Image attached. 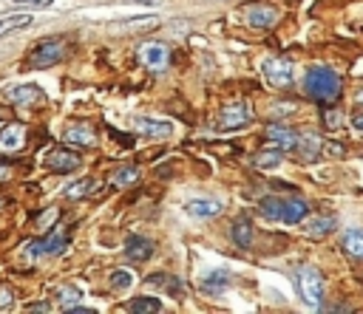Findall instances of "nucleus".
I'll use <instances>...</instances> for the list:
<instances>
[{
  "instance_id": "obj_14",
  "label": "nucleus",
  "mask_w": 363,
  "mask_h": 314,
  "mask_svg": "<svg viewBox=\"0 0 363 314\" xmlns=\"http://www.w3.org/2000/svg\"><path fill=\"white\" fill-rule=\"evenodd\" d=\"M133 130L142 133V136L168 139V136L173 133V125H171V122H159V119H136V122H133Z\"/></svg>"
},
{
  "instance_id": "obj_18",
  "label": "nucleus",
  "mask_w": 363,
  "mask_h": 314,
  "mask_svg": "<svg viewBox=\"0 0 363 314\" xmlns=\"http://www.w3.org/2000/svg\"><path fill=\"white\" fill-rule=\"evenodd\" d=\"M227 286H230V275H227V272H210V275H204L202 283H199V289H202L204 294H219V292H225Z\"/></svg>"
},
{
  "instance_id": "obj_35",
  "label": "nucleus",
  "mask_w": 363,
  "mask_h": 314,
  "mask_svg": "<svg viewBox=\"0 0 363 314\" xmlns=\"http://www.w3.org/2000/svg\"><path fill=\"white\" fill-rule=\"evenodd\" d=\"M324 119H326V125H329V128H335V125H338V114H335V111H332V114H326Z\"/></svg>"
},
{
  "instance_id": "obj_5",
  "label": "nucleus",
  "mask_w": 363,
  "mask_h": 314,
  "mask_svg": "<svg viewBox=\"0 0 363 314\" xmlns=\"http://www.w3.org/2000/svg\"><path fill=\"white\" fill-rule=\"evenodd\" d=\"M296 280H298V292H301L304 303L310 308H318L321 300H324V278H321V272L312 269V266H301Z\"/></svg>"
},
{
  "instance_id": "obj_21",
  "label": "nucleus",
  "mask_w": 363,
  "mask_h": 314,
  "mask_svg": "<svg viewBox=\"0 0 363 314\" xmlns=\"http://www.w3.org/2000/svg\"><path fill=\"white\" fill-rule=\"evenodd\" d=\"M298 153H301L304 162H315L318 153H321V139H318L315 133H304V136L298 139Z\"/></svg>"
},
{
  "instance_id": "obj_10",
  "label": "nucleus",
  "mask_w": 363,
  "mask_h": 314,
  "mask_svg": "<svg viewBox=\"0 0 363 314\" xmlns=\"http://www.w3.org/2000/svg\"><path fill=\"white\" fill-rule=\"evenodd\" d=\"M264 136H267L278 150H293V147H298V139H301L293 128H286V125H267Z\"/></svg>"
},
{
  "instance_id": "obj_19",
  "label": "nucleus",
  "mask_w": 363,
  "mask_h": 314,
  "mask_svg": "<svg viewBox=\"0 0 363 314\" xmlns=\"http://www.w3.org/2000/svg\"><path fill=\"white\" fill-rule=\"evenodd\" d=\"M29 26H32V15H6V18H0V37H9Z\"/></svg>"
},
{
  "instance_id": "obj_17",
  "label": "nucleus",
  "mask_w": 363,
  "mask_h": 314,
  "mask_svg": "<svg viewBox=\"0 0 363 314\" xmlns=\"http://www.w3.org/2000/svg\"><path fill=\"white\" fill-rule=\"evenodd\" d=\"M23 142H26V130L18 122L0 130V150H18V147H23Z\"/></svg>"
},
{
  "instance_id": "obj_27",
  "label": "nucleus",
  "mask_w": 363,
  "mask_h": 314,
  "mask_svg": "<svg viewBox=\"0 0 363 314\" xmlns=\"http://www.w3.org/2000/svg\"><path fill=\"white\" fill-rule=\"evenodd\" d=\"M139 179V168H119L117 173H114V184L117 187H125V184H131V182H136Z\"/></svg>"
},
{
  "instance_id": "obj_26",
  "label": "nucleus",
  "mask_w": 363,
  "mask_h": 314,
  "mask_svg": "<svg viewBox=\"0 0 363 314\" xmlns=\"http://www.w3.org/2000/svg\"><path fill=\"white\" fill-rule=\"evenodd\" d=\"M253 165L258 168V170H272V168H278L281 165V150L275 147V150H261L256 159H253Z\"/></svg>"
},
{
  "instance_id": "obj_12",
  "label": "nucleus",
  "mask_w": 363,
  "mask_h": 314,
  "mask_svg": "<svg viewBox=\"0 0 363 314\" xmlns=\"http://www.w3.org/2000/svg\"><path fill=\"white\" fill-rule=\"evenodd\" d=\"M62 139H65V144H77V147H94V144H97L94 128H91V125H83V122L65 128V136H62Z\"/></svg>"
},
{
  "instance_id": "obj_8",
  "label": "nucleus",
  "mask_w": 363,
  "mask_h": 314,
  "mask_svg": "<svg viewBox=\"0 0 363 314\" xmlns=\"http://www.w3.org/2000/svg\"><path fill=\"white\" fill-rule=\"evenodd\" d=\"M250 119H253L250 108H247L244 102H233V105H227V108L222 111V116H219V130H239V128H244Z\"/></svg>"
},
{
  "instance_id": "obj_24",
  "label": "nucleus",
  "mask_w": 363,
  "mask_h": 314,
  "mask_svg": "<svg viewBox=\"0 0 363 314\" xmlns=\"http://www.w3.org/2000/svg\"><path fill=\"white\" fill-rule=\"evenodd\" d=\"M335 226H338V221H335L332 215H326V218H312V221H307V235H310V238H321V235L332 232Z\"/></svg>"
},
{
  "instance_id": "obj_1",
  "label": "nucleus",
  "mask_w": 363,
  "mask_h": 314,
  "mask_svg": "<svg viewBox=\"0 0 363 314\" xmlns=\"http://www.w3.org/2000/svg\"><path fill=\"white\" fill-rule=\"evenodd\" d=\"M304 91L310 97H315V100L332 102L341 94V76L329 65H312L307 71V76H304Z\"/></svg>"
},
{
  "instance_id": "obj_4",
  "label": "nucleus",
  "mask_w": 363,
  "mask_h": 314,
  "mask_svg": "<svg viewBox=\"0 0 363 314\" xmlns=\"http://www.w3.org/2000/svg\"><path fill=\"white\" fill-rule=\"evenodd\" d=\"M65 54H68V43L60 40V37H54V40H46V43L34 46L32 54H29V60H26V65H29V68H51V65H57Z\"/></svg>"
},
{
  "instance_id": "obj_7",
  "label": "nucleus",
  "mask_w": 363,
  "mask_h": 314,
  "mask_svg": "<svg viewBox=\"0 0 363 314\" xmlns=\"http://www.w3.org/2000/svg\"><path fill=\"white\" fill-rule=\"evenodd\" d=\"M80 165H83L80 156L71 153V150H65V147H57V150H51V153L46 156V168H48L51 173H74Z\"/></svg>"
},
{
  "instance_id": "obj_16",
  "label": "nucleus",
  "mask_w": 363,
  "mask_h": 314,
  "mask_svg": "<svg viewBox=\"0 0 363 314\" xmlns=\"http://www.w3.org/2000/svg\"><path fill=\"white\" fill-rule=\"evenodd\" d=\"M185 212L193 215V218H216L222 212V204L219 201H210V198H196V201H187L185 204Z\"/></svg>"
},
{
  "instance_id": "obj_34",
  "label": "nucleus",
  "mask_w": 363,
  "mask_h": 314,
  "mask_svg": "<svg viewBox=\"0 0 363 314\" xmlns=\"http://www.w3.org/2000/svg\"><path fill=\"white\" fill-rule=\"evenodd\" d=\"M125 4H142V6H157L159 0H125Z\"/></svg>"
},
{
  "instance_id": "obj_9",
  "label": "nucleus",
  "mask_w": 363,
  "mask_h": 314,
  "mask_svg": "<svg viewBox=\"0 0 363 314\" xmlns=\"http://www.w3.org/2000/svg\"><path fill=\"white\" fill-rule=\"evenodd\" d=\"M139 62L151 71H162L168 65V48L162 43H145L139 48Z\"/></svg>"
},
{
  "instance_id": "obj_32",
  "label": "nucleus",
  "mask_w": 363,
  "mask_h": 314,
  "mask_svg": "<svg viewBox=\"0 0 363 314\" xmlns=\"http://www.w3.org/2000/svg\"><path fill=\"white\" fill-rule=\"evenodd\" d=\"M352 128L363 133V111H357V114H352Z\"/></svg>"
},
{
  "instance_id": "obj_25",
  "label": "nucleus",
  "mask_w": 363,
  "mask_h": 314,
  "mask_svg": "<svg viewBox=\"0 0 363 314\" xmlns=\"http://www.w3.org/2000/svg\"><path fill=\"white\" fill-rule=\"evenodd\" d=\"M343 252L352 258H363V229H355L343 235Z\"/></svg>"
},
{
  "instance_id": "obj_31",
  "label": "nucleus",
  "mask_w": 363,
  "mask_h": 314,
  "mask_svg": "<svg viewBox=\"0 0 363 314\" xmlns=\"http://www.w3.org/2000/svg\"><path fill=\"white\" fill-rule=\"evenodd\" d=\"M12 4L26 6V9H46V6H51V4H54V0H12Z\"/></svg>"
},
{
  "instance_id": "obj_30",
  "label": "nucleus",
  "mask_w": 363,
  "mask_h": 314,
  "mask_svg": "<svg viewBox=\"0 0 363 314\" xmlns=\"http://www.w3.org/2000/svg\"><path fill=\"white\" fill-rule=\"evenodd\" d=\"M77 297H80V292L71 286V289H60V300H62V308H71L77 303Z\"/></svg>"
},
{
  "instance_id": "obj_3",
  "label": "nucleus",
  "mask_w": 363,
  "mask_h": 314,
  "mask_svg": "<svg viewBox=\"0 0 363 314\" xmlns=\"http://www.w3.org/2000/svg\"><path fill=\"white\" fill-rule=\"evenodd\" d=\"M65 247H68V235H65L62 226H57V229H51V232L46 235V238H37V241L26 244L23 258L37 261L40 255H60V252H65Z\"/></svg>"
},
{
  "instance_id": "obj_22",
  "label": "nucleus",
  "mask_w": 363,
  "mask_h": 314,
  "mask_svg": "<svg viewBox=\"0 0 363 314\" xmlns=\"http://www.w3.org/2000/svg\"><path fill=\"white\" fill-rule=\"evenodd\" d=\"M162 308L165 306H162L159 297H136V300L128 303V311H133V314H157Z\"/></svg>"
},
{
  "instance_id": "obj_28",
  "label": "nucleus",
  "mask_w": 363,
  "mask_h": 314,
  "mask_svg": "<svg viewBox=\"0 0 363 314\" xmlns=\"http://www.w3.org/2000/svg\"><path fill=\"white\" fill-rule=\"evenodd\" d=\"M151 283H154V286H165V289H168V292H173V294L185 292V286H182L176 278H171V275H154V278H151Z\"/></svg>"
},
{
  "instance_id": "obj_2",
  "label": "nucleus",
  "mask_w": 363,
  "mask_h": 314,
  "mask_svg": "<svg viewBox=\"0 0 363 314\" xmlns=\"http://www.w3.org/2000/svg\"><path fill=\"white\" fill-rule=\"evenodd\" d=\"M261 212L267 218H275V221H284V224H301L310 212V207L301 201V198H275V196H267L261 198Z\"/></svg>"
},
{
  "instance_id": "obj_11",
  "label": "nucleus",
  "mask_w": 363,
  "mask_h": 314,
  "mask_svg": "<svg viewBox=\"0 0 363 314\" xmlns=\"http://www.w3.org/2000/svg\"><path fill=\"white\" fill-rule=\"evenodd\" d=\"M6 100L12 105H34L46 100V91L40 86H15V88H6Z\"/></svg>"
},
{
  "instance_id": "obj_6",
  "label": "nucleus",
  "mask_w": 363,
  "mask_h": 314,
  "mask_svg": "<svg viewBox=\"0 0 363 314\" xmlns=\"http://www.w3.org/2000/svg\"><path fill=\"white\" fill-rule=\"evenodd\" d=\"M261 71H264L267 83H270L272 88H289V86H293V62L284 60V57H270V60H264Z\"/></svg>"
},
{
  "instance_id": "obj_20",
  "label": "nucleus",
  "mask_w": 363,
  "mask_h": 314,
  "mask_svg": "<svg viewBox=\"0 0 363 314\" xmlns=\"http://www.w3.org/2000/svg\"><path fill=\"white\" fill-rule=\"evenodd\" d=\"M97 187H100V182H97V179H83V182H74L71 187H65V190H62V196H65L68 201H80V198H88Z\"/></svg>"
},
{
  "instance_id": "obj_15",
  "label": "nucleus",
  "mask_w": 363,
  "mask_h": 314,
  "mask_svg": "<svg viewBox=\"0 0 363 314\" xmlns=\"http://www.w3.org/2000/svg\"><path fill=\"white\" fill-rule=\"evenodd\" d=\"M278 20V15H275V9L272 6H247V23H250V29H270L272 23Z\"/></svg>"
},
{
  "instance_id": "obj_29",
  "label": "nucleus",
  "mask_w": 363,
  "mask_h": 314,
  "mask_svg": "<svg viewBox=\"0 0 363 314\" xmlns=\"http://www.w3.org/2000/svg\"><path fill=\"white\" fill-rule=\"evenodd\" d=\"M131 283H133V275H131V272H125V269H117V272L111 275V286H114L117 292H125Z\"/></svg>"
},
{
  "instance_id": "obj_23",
  "label": "nucleus",
  "mask_w": 363,
  "mask_h": 314,
  "mask_svg": "<svg viewBox=\"0 0 363 314\" xmlns=\"http://www.w3.org/2000/svg\"><path fill=\"white\" fill-rule=\"evenodd\" d=\"M233 241H236V247H242V250H247V247L253 244V224H250L247 218H242V221L233 224Z\"/></svg>"
},
{
  "instance_id": "obj_36",
  "label": "nucleus",
  "mask_w": 363,
  "mask_h": 314,
  "mask_svg": "<svg viewBox=\"0 0 363 314\" xmlns=\"http://www.w3.org/2000/svg\"><path fill=\"white\" fill-rule=\"evenodd\" d=\"M357 102H360V105H363V91H360V94H357Z\"/></svg>"
},
{
  "instance_id": "obj_37",
  "label": "nucleus",
  "mask_w": 363,
  "mask_h": 314,
  "mask_svg": "<svg viewBox=\"0 0 363 314\" xmlns=\"http://www.w3.org/2000/svg\"><path fill=\"white\" fill-rule=\"evenodd\" d=\"M0 207H4V198H0Z\"/></svg>"
},
{
  "instance_id": "obj_13",
  "label": "nucleus",
  "mask_w": 363,
  "mask_h": 314,
  "mask_svg": "<svg viewBox=\"0 0 363 314\" xmlns=\"http://www.w3.org/2000/svg\"><path fill=\"white\" fill-rule=\"evenodd\" d=\"M154 255V241L142 238V235H131L125 244V258L128 261H148Z\"/></svg>"
},
{
  "instance_id": "obj_33",
  "label": "nucleus",
  "mask_w": 363,
  "mask_h": 314,
  "mask_svg": "<svg viewBox=\"0 0 363 314\" xmlns=\"http://www.w3.org/2000/svg\"><path fill=\"white\" fill-rule=\"evenodd\" d=\"M26 311H51V306H48V303H34V306H29Z\"/></svg>"
}]
</instances>
